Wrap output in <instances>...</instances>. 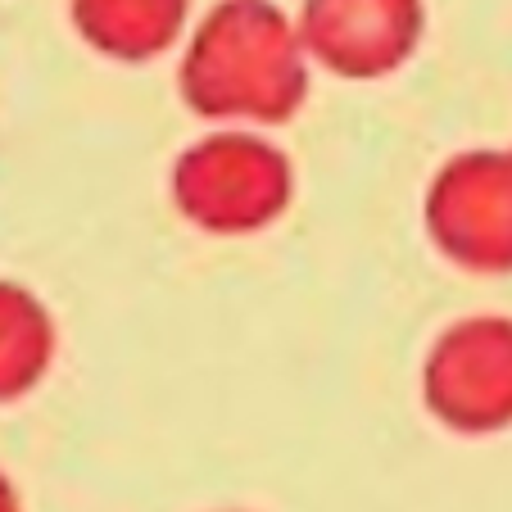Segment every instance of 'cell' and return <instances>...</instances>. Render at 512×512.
Returning <instances> with one entry per match:
<instances>
[{
	"instance_id": "obj_1",
	"label": "cell",
	"mask_w": 512,
	"mask_h": 512,
	"mask_svg": "<svg viewBox=\"0 0 512 512\" xmlns=\"http://www.w3.org/2000/svg\"><path fill=\"white\" fill-rule=\"evenodd\" d=\"M177 87L209 123H286L309 96L300 23L272 0H223L186 41Z\"/></svg>"
},
{
	"instance_id": "obj_2",
	"label": "cell",
	"mask_w": 512,
	"mask_h": 512,
	"mask_svg": "<svg viewBox=\"0 0 512 512\" xmlns=\"http://www.w3.org/2000/svg\"><path fill=\"white\" fill-rule=\"evenodd\" d=\"M173 204L209 236H254L272 227L295 200V164L281 145L250 127L200 136L173 159Z\"/></svg>"
},
{
	"instance_id": "obj_3",
	"label": "cell",
	"mask_w": 512,
	"mask_h": 512,
	"mask_svg": "<svg viewBox=\"0 0 512 512\" xmlns=\"http://www.w3.org/2000/svg\"><path fill=\"white\" fill-rule=\"evenodd\" d=\"M426 236L454 268L512 272V150L476 145L445 159L426 186Z\"/></svg>"
},
{
	"instance_id": "obj_4",
	"label": "cell",
	"mask_w": 512,
	"mask_h": 512,
	"mask_svg": "<svg viewBox=\"0 0 512 512\" xmlns=\"http://www.w3.org/2000/svg\"><path fill=\"white\" fill-rule=\"evenodd\" d=\"M426 413L458 435H499L512 426V318L476 313L449 322L422 363Z\"/></svg>"
},
{
	"instance_id": "obj_5",
	"label": "cell",
	"mask_w": 512,
	"mask_h": 512,
	"mask_svg": "<svg viewBox=\"0 0 512 512\" xmlns=\"http://www.w3.org/2000/svg\"><path fill=\"white\" fill-rule=\"evenodd\" d=\"M426 28L422 0H304L300 41L313 64L372 82L408 64Z\"/></svg>"
},
{
	"instance_id": "obj_6",
	"label": "cell",
	"mask_w": 512,
	"mask_h": 512,
	"mask_svg": "<svg viewBox=\"0 0 512 512\" xmlns=\"http://www.w3.org/2000/svg\"><path fill=\"white\" fill-rule=\"evenodd\" d=\"M73 23L100 55L141 64L177 46L186 0H73Z\"/></svg>"
},
{
	"instance_id": "obj_7",
	"label": "cell",
	"mask_w": 512,
	"mask_h": 512,
	"mask_svg": "<svg viewBox=\"0 0 512 512\" xmlns=\"http://www.w3.org/2000/svg\"><path fill=\"white\" fill-rule=\"evenodd\" d=\"M55 363V318L37 290L0 277V404H14L46 381Z\"/></svg>"
},
{
	"instance_id": "obj_8",
	"label": "cell",
	"mask_w": 512,
	"mask_h": 512,
	"mask_svg": "<svg viewBox=\"0 0 512 512\" xmlns=\"http://www.w3.org/2000/svg\"><path fill=\"white\" fill-rule=\"evenodd\" d=\"M0 512H23L19 490H14V481H10L5 472H0Z\"/></svg>"
}]
</instances>
